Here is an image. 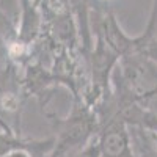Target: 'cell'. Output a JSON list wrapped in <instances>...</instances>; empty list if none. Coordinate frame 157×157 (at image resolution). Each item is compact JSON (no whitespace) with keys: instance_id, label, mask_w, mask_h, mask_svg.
Returning <instances> with one entry per match:
<instances>
[{"instance_id":"cell-1","label":"cell","mask_w":157,"mask_h":157,"mask_svg":"<svg viewBox=\"0 0 157 157\" xmlns=\"http://www.w3.org/2000/svg\"><path fill=\"white\" fill-rule=\"evenodd\" d=\"M145 102L148 104V109H151V110L157 115V93H154L152 96H149Z\"/></svg>"}]
</instances>
